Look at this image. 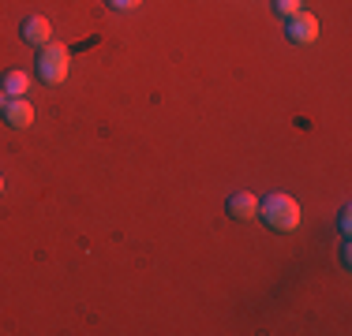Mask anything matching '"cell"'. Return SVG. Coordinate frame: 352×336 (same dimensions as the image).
Instances as JSON below:
<instances>
[{
    "label": "cell",
    "mask_w": 352,
    "mask_h": 336,
    "mask_svg": "<svg viewBox=\"0 0 352 336\" xmlns=\"http://www.w3.org/2000/svg\"><path fill=\"white\" fill-rule=\"evenodd\" d=\"M225 209H229V217H236V221H248V217H258V198L251 195V191H236V195H229Z\"/></svg>",
    "instance_id": "cell-6"
},
{
    "label": "cell",
    "mask_w": 352,
    "mask_h": 336,
    "mask_svg": "<svg viewBox=\"0 0 352 336\" xmlns=\"http://www.w3.org/2000/svg\"><path fill=\"white\" fill-rule=\"evenodd\" d=\"M0 195H4V176H0Z\"/></svg>",
    "instance_id": "cell-11"
},
{
    "label": "cell",
    "mask_w": 352,
    "mask_h": 336,
    "mask_svg": "<svg viewBox=\"0 0 352 336\" xmlns=\"http://www.w3.org/2000/svg\"><path fill=\"white\" fill-rule=\"evenodd\" d=\"M23 41H27V45H49V41H53V23H49L45 15L23 19Z\"/></svg>",
    "instance_id": "cell-5"
},
{
    "label": "cell",
    "mask_w": 352,
    "mask_h": 336,
    "mask_svg": "<svg viewBox=\"0 0 352 336\" xmlns=\"http://www.w3.org/2000/svg\"><path fill=\"white\" fill-rule=\"evenodd\" d=\"M0 90H4L8 97H27V90H30V75L27 71H19V67H12V71L0 79Z\"/></svg>",
    "instance_id": "cell-7"
},
{
    "label": "cell",
    "mask_w": 352,
    "mask_h": 336,
    "mask_svg": "<svg viewBox=\"0 0 352 336\" xmlns=\"http://www.w3.org/2000/svg\"><path fill=\"white\" fill-rule=\"evenodd\" d=\"M72 71V53L64 45H56V41H49V45H41L38 53V79L45 82V86H60L64 79H68Z\"/></svg>",
    "instance_id": "cell-2"
},
{
    "label": "cell",
    "mask_w": 352,
    "mask_h": 336,
    "mask_svg": "<svg viewBox=\"0 0 352 336\" xmlns=\"http://www.w3.org/2000/svg\"><path fill=\"white\" fill-rule=\"evenodd\" d=\"M258 217H263L274 232H296L300 228V202L278 191V195L258 202Z\"/></svg>",
    "instance_id": "cell-1"
},
{
    "label": "cell",
    "mask_w": 352,
    "mask_h": 336,
    "mask_svg": "<svg viewBox=\"0 0 352 336\" xmlns=\"http://www.w3.org/2000/svg\"><path fill=\"white\" fill-rule=\"evenodd\" d=\"M109 8H113V12H131V8H139L142 0H105Z\"/></svg>",
    "instance_id": "cell-9"
},
{
    "label": "cell",
    "mask_w": 352,
    "mask_h": 336,
    "mask_svg": "<svg viewBox=\"0 0 352 336\" xmlns=\"http://www.w3.org/2000/svg\"><path fill=\"white\" fill-rule=\"evenodd\" d=\"M4 123H8V128H15V131L30 128V123H34V105H30L27 97H8V105H4Z\"/></svg>",
    "instance_id": "cell-4"
},
{
    "label": "cell",
    "mask_w": 352,
    "mask_h": 336,
    "mask_svg": "<svg viewBox=\"0 0 352 336\" xmlns=\"http://www.w3.org/2000/svg\"><path fill=\"white\" fill-rule=\"evenodd\" d=\"M4 105H8V94H4V90H0V112H4Z\"/></svg>",
    "instance_id": "cell-10"
},
{
    "label": "cell",
    "mask_w": 352,
    "mask_h": 336,
    "mask_svg": "<svg viewBox=\"0 0 352 336\" xmlns=\"http://www.w3.org/2000/svg\"><path fill=\"white\" fill-rule=\"evenodd\" d=\"M285 34H289V41H296V45H311L318 38V19L311 12H296L285 19Z\"/></svg>",
    "instance_id": "cell-3"
},
{
    "label": "cell",
    "mask_w": 352,
    "mask_h": 336,
    "mask_svg": "<svg viewBox=\"0 0 352 336\" xmlns=\"http://www.w3.org/2000/svg\"><path fill=\"white\" fill-rule=\"evenodd\" d=\"M274 8H278V15H296V12H304V0H274Z\"/></svg>",
    "instance_id": "cell-8"
}]
</instances>
